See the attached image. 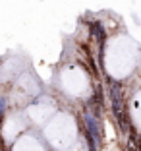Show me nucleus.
Here are the masks:
<instances>
[{"label":"nucleus","instance_id":"obj_2","mask_svg":"<svg viewBox=\"0 0 141 151\" xmlns=\"http://www.w3.org/2000/svg\"><path fill=\"white\" fill-rule=\"evenodd\" d=\"M4 111H6V97H0V124L4 118Z\"/></svg>","mask_w":141,"mask_h":151},{"label":"nucleus","instance_id":"obj_1","mask_svg":"<svg viewBox=\"0 0 141 151\" xmlns=\"http://www.w3.org/2000/svg\"><path fill=\"white\" fill-rule=\"evenodd\" d=\"M83 122L85 126H87V130H85V134H89L95 142H101V130H99V120L97 118H93L89 112H83Z\"/></svg>","mask_w":141,"mask_h":151}]
</instances>
